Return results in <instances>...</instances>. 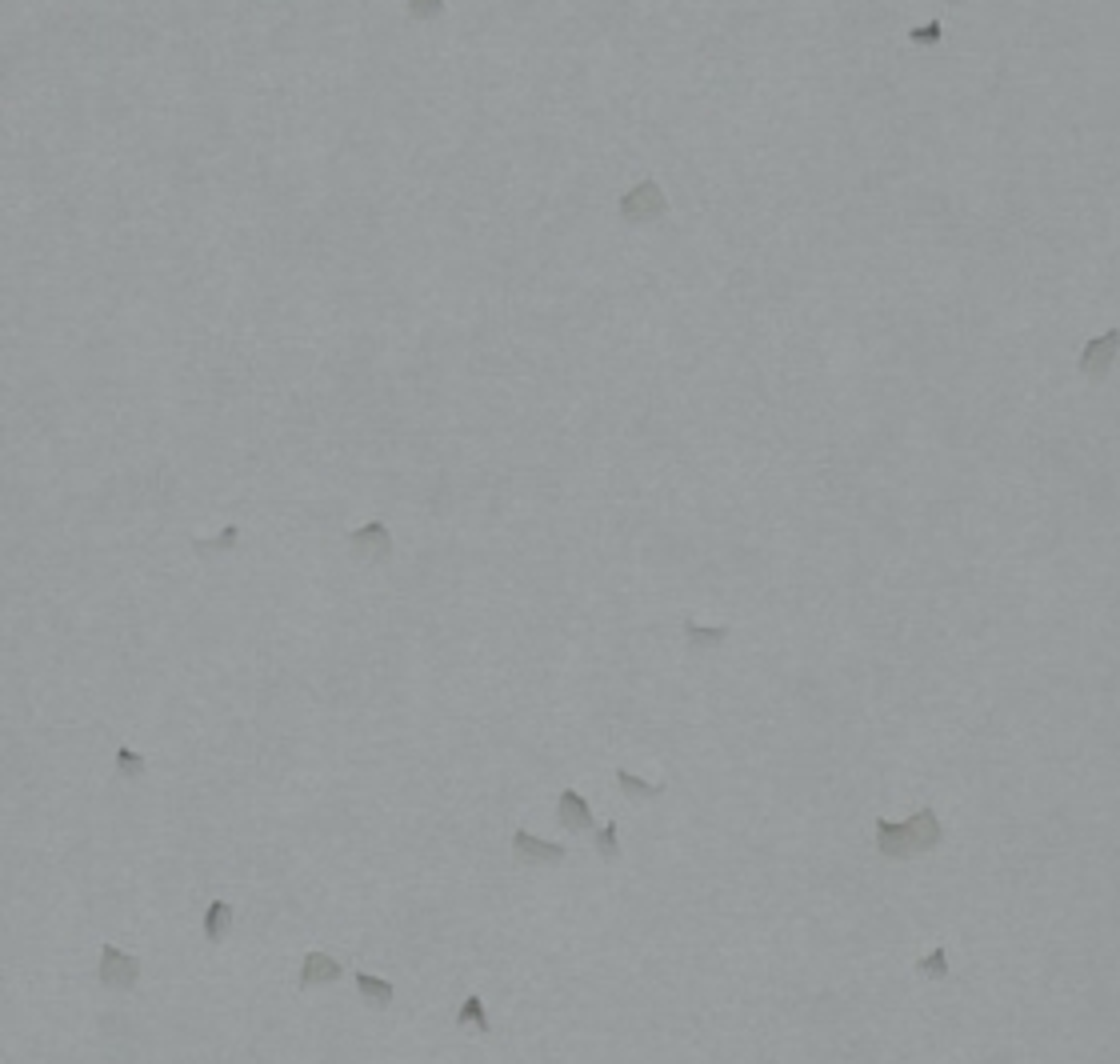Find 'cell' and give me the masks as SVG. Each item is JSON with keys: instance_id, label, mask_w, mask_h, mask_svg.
<instances>
[{"instance_id": "6da1fadb", "label": "cell", "mask_w": 1120, "mask_h": 1064, "mask_svg": "<svg viewBox=\"0 0 1120 1064\" xmlns=\"http://www.w3.org/2000/svg\"><path fill=\"white\" fill-rule=\"evenodd\" d=\"M940 841H945V829H940V817L933 813V808H916V813L909 817V820H900V825H893V820H876V848H881V856H888V860H912V856H924V853H933V848H940Z\"/></svg>"}, {"instance_id": "7a4b0ae2", "label": "cell", "mask_w": 1120, "mask_h": 1064, "mask_svg": "<svg viewBox=\"0 0 1120 1064\" xmlns=\"http://www.w3.org/2000/svg\"><path fill=\"white\" fill-rule=\"evenodd\" d=\"M96 981L105 984V988H112V993H129V988H136V981H140V960L129 956V953H121L117 944H105V948H100Z\"/></svg>"}, {"instance_id": "3957f363", "label": "cell", "mask_w": 1120, "mask_h": 1064, "mask_svg": "<svg viewBox=\"0 0 1120 1064\" xmlns=\"http://www.w3.org/2000/svg\"><path fill=\"white\" fill-rule=\"evenodd\" d=\"M1120 357V328H1109V333L1092 336L1085 348H1080V376L1088 380H1104L1113 369V361Z\"/></svg>"}, {"instance_id": "277c9868", "label": "cell", "mask_w": 1120, "mask_h": 1064, "mask_svg": "<svg viewBox=\"0 0 1120 1064\" xmlns=\"http://www.w3.org/2000/svg\"><path fill=\"white\" fill-rule=\"evenodd\" d=\"M665 212H668V200H665V193H660V184H653V181L629 188V196L620 200V217L632 221V224L656 221V217H665Z\"/></svg>"}, {"instance_id": "5b68a950", "label": "cell", "mask_w": 1120, "mask_h": 1064, "mask_svg": "<svg viewBox=\"0 0 1120 1064\" xmlns=\"http://www.w3.org/2000/svg\"><path fill=\"white\" fill-rule=\"evenodd\" d=\"M513 853H516L520 865H560V860H565V844L541 841V836L516 829L513 832Z\"/></svg>"}, {"instance_id": "8992f818", "label": "cell", "mask_w": 1120, "mask_h": 1064, "mask_svg": "<svg viewBox=\"0 0 1120 1064\" xmlns=\"http://www.w3.org/2000/svg\"><path fill=\"white\" fill-rule=\"evenodd\" d=\"M349 544H352L356 556H364V561H388L392 556V537L380 521H368L364 528H356L349 537Z\"/></svg>"}, {"instance_id": "52a82bcc", "label": "cell", "mask_w": 1120, "mask_h": 1064, "mask_svg": "<svg viewBox=\"0 0 1120 1064\" xmlns=\"http://www.w3.org/2000/svg\"><path fill=\"white\" fill-rule=\"evenodd\" d=\"M345 977V965L328 953H309L300 960V988H316V984H337Z\"/></svg>"}, {"instance_id": "ba28073f", "label": "cell", "mask_w": 1120, "mask_h": 1064, "mask_svg": "<svg viewBox=\"0 0 1120 1064\" xmlns=\"http://www.w3.org/2000/svg\"><path fill=\"white\" fill-rule=\"evenodd\" d=\"M556 813H560V825H565L568 832H592V808H589V801H584L577 789L560 792Z\"/></svg>"}, {"instance_id": "9c48e42d", "label": "cell", "mask_w": 1120, "mask_h": 1064, "mask_svg": "<svg viewBox=\"0 0 1120 1064\" xmlns=\"http://www.w3.org/2000/svg\"><path fill=\"white\" fill-rule=\"evenodd\" d=\"M456 1029L461 1032H480V1036H489L492 1029H489V1012H485V1000L480 996H465V1005H461V1012H456Z\"/></svg>"}, {"instance_id": "30bf717a", "label": "cell", "mask_w": 1120, "mask_h": 1064, "mask_svg": "<svg viewBox=\"0 0 1120 1064\" xmlns=\"http://www.w3.org/2000/svg\"><path fill=\"white\" fill-rule=\"evenodd\" d=\"M356 993H361V1000L368 1008H388L392 1005V984L388 981H380V977H368V972H356Z\"/></svg>"}, {"instance_id": "8fae6325", "label": "cell", "mask_w": 1120, "mask_h": 1064, "mask_svg": "<svg viewBox=\"0 0 1120 1064\" xmlns=\"http://www.w3.org/2000/svg\"><path fill=\"white\" fill-rule=\"evenodd\" d=\"M228 929H233V905L212 901V905H209V912H205V941L221 944L224 936H228Z\"/></svg>"}, {"instance_id": "7c38bea8", "label": "cell", "mask_w": 1120, "mask_h": 1064, "mask_svg": "<svg viewBox=\"0 0 1120 1064\" xmlns=\"http://www.w3.org/2000/svg\"><path fill=\"white\" fill-rule=\"evenodd\" d=\"M617 784H620V792L629 796V801H656L660 792H665V784H648V780H641V777H632L629 768H617Z\"/></svg>"}, {"instance_id": "4fadbf2b", "label": "cell", "mask_w": 1120, "mask_h": 1064, "mask_svg": "<svg viewBox=\"0 0 1120 1064\" xmlns=\"http://www.w3.org/2000/svg\"><path fill=\"white\" fill-rule=\"evenodd\" d=\"M684 640H689V649L693 652H700V649H720L724 640H729V628H705V625H696V620H689L684 625Z\"/></svg>"}, {"instance_id": "5bb4252c", "label": "cell", "mask_w": 1120, "mask_h": 1064, "mask_svg": "<svg viewBox=\"0 0 1120 1064\" xmlns=\"http://www.w3.org/2000/svg\"><path fill=\"white\" fill-rule=\"evenodd\" d=\"M916 972H921L924 981H945L948 977V953L945 948H933L928 956L916 960Z\"/></svg>"}, {"instance_id": "9a60e30c", "label": "cell", "mask_w": 1120, "mask_h": 1064, "mask_svg": "<svg viewBox=\"0 0 1120 1064\" xmlns=\"http://www.w3.org/2000/svg\"><path fill=\"white\" fill-rule=\"evenodd\" d=\"M117 772H121L124 780H140L148 772V765H145V756L129 749V744H121V749H117Z\"/></svg>"}, {"instance_id": "2e32d148", "label": "cell", "mask_w": 1120, "mask_h": 1064, "mask_svg": "<svg viewBox=\"0 0 1120 1064\" xmlns=\"http://www.w3.org/2000/svg\"><path fill=\"white\" fill-rule=\"evenodd\" d=\"M596 853H601V860H608V865H617V860H620V841H617V825H613V820L596 832Z\"/></svg>"}, {"instance_id": "e0dca14e", "label": "cell", "mask_w": 1120, "mask_h": 1064, "mask_svg": "<svg viewBox=\"0 0 1120 1064\" xmlns=\"http://www.w3.org/2000/svg\"><path fill=\"white\" fill-rule=\"evenodd\" d=\"M940 36H945V32H940V24L928 20V24H921V29L909 32V41H912V44H940Z\"/></svg>"}, {"instance_id": "ac0fdd59", "label": "cell", "mask_w": 1120, "mask_h": 1064, "mask_svg": "<svg viewBox=\"0 0 1120 1064\" xmlns=\"http://www.w3.org/2000/svg\"><path fill=\"white\" fill-rule=\"evenodd\" d=\"M444 0H409V12L416 20H428V17H440Z\"/></svg>"}, {"instance_id": "d6986e66", "label": "cell", "mask_w": 1120, "mask_h": 1064, "mask_svg": "<svg viewBox=\"0 0 1120 1064\" xmlns=\"http://www.w3.org/2000/svg\"><path fill=\"white\" fill-rule=\"evenodd\" d=\"M952 5H961V0H952Z\"/></svg>"}]
</instances>
